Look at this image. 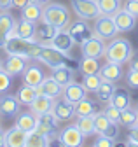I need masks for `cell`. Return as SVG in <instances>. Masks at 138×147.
Listing matches in <instances>:
<instances>
[{
    "mask_svg": "<svg viewBox=\"0 0 138 147\" xmlns=\"http://www.w3.org/2000/svg\"><path fill=\"white\" fill-rule=\"evenodd\" d=\"M42 20L58 30H63L70 25V11L60 2H49L42 9Z\"/></svg>",
    "mask_w": 138,
    "mask_h": 147,
    "instance_id": "3",
    "label": "cell"
},
{
    "mask_svg": "<svg viewBox=\"0 0 138 147\" xmlns=\"http://www.w3.org/2000/svg\"><path fill=\"white\" fill-rule=\"evenodd\" d=\"M35 26H37V23L23 20V18H21V20L16 23V26H14V33L18 37H21V39L35 40Z\"/></svg>",
    "mask_w": 138,
    "mask_h": 147,
    "instance_id": "26",
    "label": "cell"
},
{
    "mask_svg": "<svg viewBox=\"0 0 138 147\" xmlns=\"http://www.w3.org/2000/svg\"><path fill=\"white\" fill-rule=\"evenodd\" d=\"M94 145L96 147H112V145H115V140L110 137H105V135H98L94 138Z\"/></svg>",
    "mask_w": 138,
    "mask_h": 147,
    "instance_id": "42",
    "label": "cell"
},
{
    "mask_svg": "<svg viewBox=\"0 0 138 147\" xmlns=\"http://www.w3.org/2000/svg\"><path fill=\"white\" fill-rule=\"evenodd\" d=\"M121 124L119 123H112L110 126H109V130L103 133L105 137H110V138H114V140H117V137H119V133H121V128H119Z\"/></svg>",
    "mask_w": 138,
    "mask_h": 147,
    "instance_id": "44",
    "label": "cell"
},
{
    "mask_svg": "<svg viewBox=\"0 0 138 147\" xmlns=\"http://www.w3.org/2000/svg\"><path fill=\"white\" fill-rule=\"evenodd\" d=\"M42 5L39 4H33V2H28L23 9H21V18L23 20H28V21H33V23H39L42 20Z\"/></svg>",
    "mask_w": 138,
    "mask_h": 147,
    "instance_id": "30",
    "label": "cell"
},
{
    "mask_svg": "<svg viewBox=\"0 0 138 147\" xmlns=\"http://www.w3.org/2000/svg\"><path fill=\"white\" fill-rule=\"evenodd\" d=\"M136 20H138L136 16L129 14V12L124 11L123 7H121V9L114 14V21H115V25H117L119 33H128V32L135 30V26H136Z\"/></svg>",
    "mask_w": 138,
    "mask_h": 147,
    "instance_id": "16",
    "label": "cell"
},
{
    "mask_svg": "<svg viewBox=\"0 0 138 147\" xmlns=\"http://www.w3.org/2000/svg\"><path fill=\"white\" fill-rule=\"evenodd\" d=\"M63 88L66 86V84H70V82H74L75 81V68L72 67V65H63V67H56V68H53V74H51Z\"/></svg>",
    "mask_w": 138,
    "mask_h": 147,
    "instance_id": "24",
    "label": "cell"
},
{
    "mask_svg": "<svg viewBox=\"0 0 138 147\" xmlns=\"http://www.w3.org/2000/svg\"><path fill=\"white\" fill-rule=\"evenodd\" d=\"M124 128L128 130H133V128L138 126V116H136V110L135 107H129V109H124L123 112H121V123Z\"/></svg>",
    "mask_w": 138,
    "mask_h": 147,
    "instance_id": "34",
    "label": "cell"
},
{
    "mask_svg": "<svg viewBox=\"0 0 138 147\" xmlns=\"http://www.w3.org/2000/svg\"><path fill=\"white\" fill-rule=\"evenodd\" d=\"M75 124L79 126V130L84 137H93L96 135V128H94V117L93 116H86V117H77Z\"/></svg>",
    "mask_w": 138,
    "mask_h": 147,
    "instance_id": "33",
    "label": "cell"
},
{
    "mask_svg": "<svg viewBox=\"0 0 138 147\" xmlns=\"http://www.w3.org/2000/svg\"><path fill=\"white\" fill-rule=\"evenodd\" d=\"M70 5H72V11L75 12V16L80 18V20L94 21L101 14L100 7H98V0H70Z\"/></svg>",
    "mask_w": 138,
    "mask_h": 147,
    "instance_id": "5",
    "label": "cell"
},
{
    "mask_svg": "<svg viewBox=\"0 0 138 147\" xmlns=\"http://www.w3.org/2000/svg\"><path fill=\"white\" fill-rule=\"evenodd\" d=\"M66 30H68V33L72 35V39L75 40V44H84L86 40H89L91 37L94 35V28H93V25H89L88 23V20H79L77 21H74V23H70L66 26Z\"/></svg>",
    "mask_w": 138,
    "mask_h": 147,
    "instance_id": "8",
    "label": "cell"
},
{
    "mask_svg": "<svg viewBox=\"0 0 138 147\" xmlns=\"http://www.w3.org/2000/svg\"><path fill=\"white\" fill-rule=\"evenodd\" d=\"M26 131H23L21 128L12 126L5 131V145L7 147H25L26 145Z\"/></svg>",
    "mask_w": 138,
    "mask_h": 147,
    "instance_id": "22",
    "label": "cell"
},
{
    "mask_svg": "<svg viewBox=\"0 0 138 147\" xmlns=\"http://www.w3.org/2000/svg\"><path fill=\"white\" fill-rule=\"evenodd\" d=\"M26 67H28V58L18 56V54H7V58L4 61V70L12 77L21 76Z\"/></svg>",
    "mask_w": 138,
    "mask_h": 147,
    "instance_id": "13",
    "label": "cell"
},
{
    "mask_svg": "<svg viewBox=\"0 0 138 147\" xmlns=\"http://www.w3.org/2000/svg\"><path fill=\"white\" fill-rule=\"evenodd\" d=\"M37 93L39 95H46V96H51V98H60L61 93H63V86L53 77V76H49V77H44V81L37 86Z\"/></svg>",
    "mask_w": 138,
    "mask_h": 147,
    "instance_id": "17",
    "label": "cell"
},
{
    "mask_svg": "<svg viewBox=\"0 0 138 147\" xmlns=\"http://www.w3.org/2000/svg\"><path fill=\"white\" fill-rule=\"evenodd\" d=\"M88 93L89 91L86 89L84 86H82V82H77V81H74V82H70V84H66L65 88H63V93H61V96L65 98V100H68L70 103H79L82 98H86L88 96Z\"/></svg>",
    "mask_w": 138,
    "mask_h": 147,
    "instance_id": "14",
    "label": "cell"
},
{
    "mask_svg": "<svg viewBox=\"0 0 138 147\" xmlns=\"http://www.w3.org/2000/svg\"><path fill=\"white\" fill-rule=\"evenodd\" d=\"M28 2H30V0H12V7H16V9H23Z\"/></svg>",
    "mask_w": 138,
    "mask_h": 147,
    "instance_id": "47",
    "label": "cell"
},
{
    "mask_svg": "<svg viewBox=\"0 0 138 147\" xmlns=\"http://www.w3.org/2000/svg\"><path fill=\"white\" fill-rule=\"evenodd\" d=\"M12 7V0H0V11H9Z\"/></svg>",
    "mask_w": 138,
    "mask_h": 147,
    "instance_id": "46",
    "label": "cell"
},
{
    "mask_svg": "<svg viewBox=\"0 0 138 147\" xmlns=\"http://www.w3.org/2000/svg\"><path fill=\"white\" fill-rule=\"evenodd\" d=\"M58 138L63 147H80V145H84L86 137L80 133L79 126L75 123H72V124H66L63 130H60Z\"/></svg>",
    "mask_w": 138,
    "mask_h": 147,
    "instance_id": "9",
    "label": "cell"
},
{
    "mask_svg": "<svg viewBox=\"0 0 138 147\" xmlns=\"http://www.w3.org/2000/svg\"><path fill=\"white\" fill-rule=\"evenodd\" d=\"M124 81H126V86H128V88L138 89V70L129 67V68L124 72Z\"/></svg>",
    "mask_w": 138,
    "mask_h": 147,
    "instance_id": "39",
    "label": "cell"
},
{
    "mask_svg": "<svg viewBox=\"0 0 138 147\" xmlns=\"http://www.w3.org/2000/svg\"><path fill=\"white\" fill-rule=\"evenodd\" d=\"M16 126L21 128L23 131L30 133L37 128V116L31 112V110H26V112H19L16 116Z\"/></svg>",
    "mask_w": 138,
    "mask_h": 147,
    "instance_id": "27",
    "label": "cell"
},
{
    "mask_svg": "<svg viewBox=\"0 0 138 147\" xmlns=\"http://www.w3.org/2000/svg\"><path fill=\"white\" fill-rule=\"evenodd\" d=\"M16 26V20H14V16L9 12V11H2L0 12V47L4 49L7 39H9V35L12 33Z\"/></svg>",
    "mask_w": 138,
    "mask_h": 147,
    "instance_id": "19",
    "label": "cell"
},
{
    "mask_svg": "<svg viewBox=\"0 0 138 147\" xmlns=\"http://www.w3.org/2000/svg\"><path fill=\"white\" fill-rule=\"evenodd\" d=\"M135 110H136V116H138V103L135 105Z\"/></svg>",
    "mask_w": 138,
    "mask_h": 147,
    "instance_id": "52",
    "label": "cell"
},
{
    "mask_svg": "<svg viewBox=\"0 0 138 147\" xmlns=\"http://www.w3.org/2000/svg\"><path fill=\"white\" fill-rule=\"evenodd\" d=\"M49 145H51V140L46 135L39 133L37 130H33L26 135V147H49Z\"/></svg>",
    "mask_w": 138,
    "mask_h": 147,
    "instance_id": "35",
    "label": "cell"
},
{
    "mask_svg": "<svg viewBox=\"0 0 138 147\" xmlns=\"http://www.w3.org/2000/svg\"><path fill=\"white\" fill-rule=\"evenodd\" d=\"M112 105H115L119 110H124V109H129L133 107V100H131V95L126 88H115L114 95H112V100H110Z\"/></svg>",
    "mask_w": 138,
    "mask_h": 147,
    "instance_id": "25",
    "label": "cell"
},
{
    "mask_svg": "<svg viewBox=\"0 0 138 147\" xmlns=\"http://www.w3.org/2000/svg\"><path fill=\"white\" fill-rule=\"evenodd\" d=\"M123 9L128 11L129 14H133V16L138 18V0H124Z\"/></svg>",
    "mask_w": 138,
    "mask_h": 147,
    "instance_id": "43",
    "label": "cell"
},
{
    "mask_svg": "<svg viewBox=\"0 0 138 147\" xmlns=\"http://www.w3.org/2000/svg\"><path fill=\"white\" fill-rule=\"evenodd\" d=\"M98 112V105L89 100L88 96L82 98L79 103H75V116L77 117H86V116H94Z\"/></svg>",
    "mask_w": 138,
    "mask_h": 147,
    "instance_id": "29",
    "label": "cell"
},
{
    "mask_svg": "<svg viewBox=\"0 0 138 147\" xmlns=\"http://www.w3.org/2000/svg\"><path fill=\"white\" fill-rule=\"evenodd\" d=\"M53 103H54V98L46 96V95H37L35 100H33L28 107L35 116H40V114L51 112V110H53Z\"/></svg>",
    "mask_w": 138,
    "mask_h": 147,
    "instance_id": "23",
    "label": "cell"
},
{
    "mask_svg": "<svg viewBox=\"0 0 138 147\" xmlns=\"http://www.w3.org/2000/svg\"><path fill=\"white\" fill-rule=\"evenodd\" d=\"M94 117V128H96V135H103L107 130H109V126L112 124V121L105 116V112L103 110H98V112L93 116Z\"/></svg>",
    "mask_w": 138,
    "mask_h": 147,
    "instance_id": "37",
    "label": "cell"
},
{
    "mask_svg": "<svg viewBox=\"0 0 138 147\" xmlns=\"http://www.w3.org/2000/svg\"><path fill=\"white\" fill-rule=\"evenodd\" d=\"M11 86H12V76H9V74L2 68V70H0V93L9 91Z\"/></svg>",
    "mask_w": 138,
    "mask_h": 147,
    "instance_id": "41",
    "label": "cell"
},
{
    "mask_svg": "<svg viewBox=\"0 0 138 147\" xmlns=\"http://www.w3.org/2000/svg\"><path fill=\"white\" fill-rule=\"evenodd\" d=\"M51 112L60 119V123H66V121H70L75 116V105L70 103L68 100H65L63 96H60V98L54 100L53 110H51Z\"/></svg>",
    "mask_w": 138,
    "mask_h": 147,
    "instance_id": "11",
    "label": "cell"
},
{
    "mask_svg": "<svg viewBox=\"0 0 138 147\" xmlns=\"http://www.w3.org/2000/svg\"><path fill=\"white\" fill-rule=\"evenodd\" d=\"M100 77L103 81H110V82H117L124 77V68L121 63H115V61H107L105 65L100 67Z\"/></svg>",
    "mask_w": 138,
    "mask_h": 147,
    "instance_id": "15",
    "label": "cell"
},
{
    "mask_svg": "<svg viewBox=\"0 0 138 147\" xmlns=\"http://www.w3.org/2000/svg\"><path fill=\"white\" fill-rule=\"evenodd\" d=\"M51 46L56 47V49H58V51H61V53L70 54L72 47L75 46V40L72 39V35L68 33V30H66V28H63V30H58V32H56V35H54L53 42H51Z\"/></svg>",
    "mask_w": 138,
    "mask_h": 147,
    "instance_id": "20",
    "label": "cell"
},
{
    "mask_svg": "<svg viewBox=\"0 0 138 147\" xmlns=\"http://www.w3.org/2000/svg\"><path fill=\"white\" fill-rule=\"evenodd\" d=\"M35 130L42 135H46L51 142H53L58 133H60V119L53 114V112H46L37 116V128Z\"/></svg>",
    "mask_w": 138,
    "mask_h": 147,
    "instance_id": "7",
    "label": "cell"
},
{
    "mask_svg": "<svg viewBox=\"0 0 138 147\" xmlns=\"http://www.w3.org/2000/svg\"><path fill=\"white\" fill-rule=\"evenodd\" d=\"M100 61L98 58H89V56H82L80 61L77 63V68L82 76H88V74H98L100 72Z\"/></svg>",
    "mask_w": 138,
    "mask_h": 147,
    "instance_id": "31",
    "label": "cell"
},
{
    "mask_svg": "<svg viewBox=\"0 0 138 147\" xmlns=\"http://www.w3.org/2000/svg\"><path fill=\"white\" fill-rule=\"evenodd\" d=\"M21 112V103L16 95H4L0 96V114L4 117H16Z\"/></svg>",
    "mask_w": 138,
    "mask_h": 147,
    "instance_id": "12",
    "label": "cell"
},
{
    "mask_svg": "<svg viewBox=\"0 0 138 147\" xmlns=\"http://www.w3.org/2000/svg\"><path fill=\"white\" fill-rule=\"evenodd\" d=\"M37 95H39V93H37V88H33V86H30V84H25V82H23V86L18 89V93H16L19 103H21V105H26V107H28L33 100H35Z\"/></svg>",
    "mask_w": 138,
    "mask_h": 147,
    "instance_id": "32",
    "label": "cell"
},
{
    "mask_svg": "<svg viewBox=\"0 0 138 147\" xmlns=\"http://www.w3.org/2000/svg\"><path fill=\"white\" fill-rule=\"evenodd\" d=\"M80 82L89 93H94L98 89V86H100V82H101V77H100V74H88V76H82Z\"/></svg>",
    "mask_w": 138,
    "mask_h": 147,
    "instance_id": "38",
    "label": "cell"
},
{
    "mask_svg": "<svg viewBox=\"0 0 138 147\" xmlns=\"http://www.w3.org/2000/svg\"><path fill=\"white\" fill-rule=\"evenodd\" d=\"M4 68V61H2V58H0V70Z\"/></svg>",
    "mask_w": 138,
    "mask_h": 147,
    "instance_id": "51",
    "label": "cell"
},
{
    "mask_svg": "<svg viewBox=\"0 0 138 147\" xmlns=\"http://www.w3.org/2000/svg\"><path fill=\"white\" fill-rule=\"evenodd\" d=\"M4 51L7 54H18V56H25L28 60H37L39 61V56L42 53V44L35 42V40H26V39H21L14 33L9 35V39L4 46Z\"/></svg>",
    "mask_w": 138,
    "mask_h": 147,
    "instance_id": "1",
    "label": "cell"
},
{
    "mask_svg": "<svg viewBox=\"0 0 138 147\" xmlns=\"http://www.w3.org/2000/svg\"><path fill=\"white\" fill-rule=\"evenodd\" d=\"M105 40L98 35H93L89 40L80 44V56H89V58H103L105 56Z\"/></svg>",
    "mask_w": 138,
    "mask_h": 147,
    "instance_id": "10",
    "label": "cell"
},
{
    "mask_svg": "<svg viewBox=\"0 0 138 147\" xmlns=\"http://www.w3.org/2000/svg\"><path fill=\"white\" fill-rule=\"evenodd\" d=\"M94 35L101 37L103 40H112L114 37L119 35L117 25L114 21V16H107V14H100L96 20H94Z\"/></svg>",
    "mask_w": 138,
    "mask_h": 147,
    "instance_id": "6",
    "label": "cell"
},
{
    "mask_svg": "<svg viewBox=\"0 0 138 147\" xmlns=\"http://www.w3.org/2000/svg\"><path fill=\"white\" fill-rule=\"evenodd\" d=\"M103 112H105V116H107L112 123H121V112H123V110H119L115 105H112V103H105V109H103Z\"/></svg>",
    "mask_w": 138,
    "mask_h": 147,
    "instance_id": "40",
    "label": "cell"
},
{
    "mask_svg": "<svg viewBox=\"0 0 138 147\" xmlns=\"http://www.w3.org/2000/svg\"><path fill=\"white\" fill-rule=\"evenodd\" d=\"M39 61L44 63L46 67H49L51 70L56 68V67H63V65H72L75 67V61L72 58V54H66L58 51L53 46H42V53L39 56Z\"/></svg>",
    "mask_w": 138,
    "mask_h": 147,
    "instance_id": "4",
    "label": "cell"
},
{
    "mask_svg": "<svg viewBox=\"0 0 138 147\" xmlns=\"http://www.w3.org/2000/svg\"><path fill=\"white\" fill-rule=\"evenodd\" d=\"M114 91H115V82H110V81H103L100 82L98 89L94 91V95H96V100L101 102V103H110L112 100V95H114Z\"/></svg>",
    "mask_w": 138,
    "mask_h": 147,
    "instance_id": "28",
    "label": "cell"
},
{
    "mask_svg": "<svg viewBox=\"0 0 138 147\" xmlns=\"http://www.w3.org/2000/svg\"><path fill=\"white\" fill-rule=\"evenodd\" d=\"M135 54V47L128 39H121V37H114V39L105 46V58L107 61H115L121 65H126Z\"/></svg>",
    "mask_w": 138,
    "mask_h": 147,
    "instance_id": "2",
    "label": "cell"
},
{
    "mask_svg": "<svg viewBox=\"0 0 138 147\" xmlns=\"http://www.w3.org/2000/svg\"><path fill=\"white\" fill-rule=\"evenodd\" d=\"M124 145H138V126L129 130V135H128V140L124 142Z\"/></svg>",
    "mask_w": 138,
    "mask_h": 147,
    "instance_id": "45",
    "label": "cell"
},
{
    "mask_svg": "<svg viewBox=\"0 0 138 147\" xmlns=\"http://www.w3.org/2000/svg\"><path fill=\"white\" fill-rule=\"evenodd\" d=\"M23 76V82L25 84H30V86H33V88H37L42 81H44V77H46V74H44V70H42V67H39V65H28L26 68H25V72L21 74Z\"/></svg>",
    "mask_w": 138,
    "mask_h": 147,
    "instance_id": "21",
    "label": "cell"
},
{
    "mask_svg": "<svg viewBox=\"0 0 138 147\" xmlns=\"http://www.w3.org/2000/svg\"><path fill=\"white\" fill-rule=\"evenodd\" d=\"M5 145V131L0 128V147H4Z\"/></svg>",
    "mask_w": 138,
    "mask_h": 147,
    "instance_id": "49",
    "label": "cell"
},
{
    "mask_svg": "<svg viewBox=\"0 0 138 147\" xmlns=\"http://www.w3.org/2000/svg\"><path fill=\"white\" fill-rule=\"evenodd\" d=\"M128 65H129L131 68H136V70H138V53H135V54H133V58L128 61Z\"/></svg>",
    "mask_w": 138,
    "mask_h": 147,
    "instance_id": "48",
    "label": "cell"
},
{
    "mask_svg": "<svg viewBox=\"0 0 138 147\" xmlns=\"http://www.w3.org/2000/svg\"><path fill=\"white\" fill-rule=\"evenodd\" d=\"M56 32H58V28H54L53 25H49L44 20H40L35 26V42H39L42 46H51Z\"/></svg>",
    "mask_w": 138,
    "mask_h": 147,
    "instance_id": "18",
    "label": "cell"
},
{
    "mask_svg": "<svg viewBox=\"0 0 138 147\" xmlns=\"http://www.w3.org/2000/svg\"><path fill=\"white\" fill-rule=\"evenodd\" d=\"M30 2H33V4H39V5H42V7H44V5H47V4L51 2V0H30Z\"/></svg>",
    "mask_w": 138,
    "mask_h": 147,
    "instance_id": "50",
    "label": "cell"
},
{
    "mask_svg": "<svg viewBox=\"0 0 138 147\" xmlns=\"http://www.w3.org/2000/svg\"><path fill=\"white\" fill-rule=\"evenodd\" d=\"M123 0H98V7L101 14H107V16H114L121 7H123Z\"/></svg>",
    "mask_w": 138,
    "mask_h": 147,
    "instance_id": "36",
    "label": "cell"
}]
</instances>
